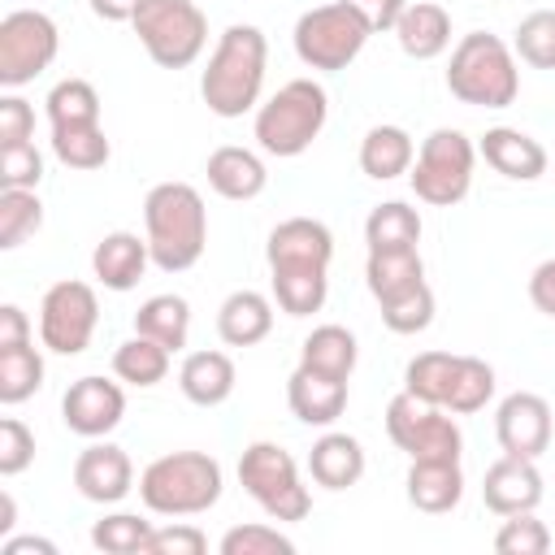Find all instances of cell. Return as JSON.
<instances>
[{
	"label": "cell",
	"mask_w": 555,
	"mask_h": 555,
	"mask_svg": "<svg viewBox=\"0 0 555 555\" xmlns=\"http://www.w3.org/2000/svg\"><path fill=\"white\" fill-rule=\"evenodd\" d=\"M264 260L273 273V299L286 317L321 312L330 295V260H334V234L325 221L317 217L278 221L264 243Z\"/></svg>",
	"instance_id": "1"
},
{
	"label": "cell",
	"mask_w": 555,
	"mask_h": 555,
	"mask_svg": "<svg viewBox=\"0 0 555 555\" xmlns=\"http://www.w3.org/2000/svg\"><path fill=\"white\" fill-rule=\"evenodd\" d=\"M264 65H269V39L260 26L234 22L221 30L204 74H199V95L208 113L217 117H243L260 108V87H264Z\"/></svg>",
	"instance_id": "2"
},
{
	"label": "cell",
	"mask_w": 555,
	"mask_h": 555,
	"mask_svg": "<svg viewBox=\"0 0 555 555\" xmlns=\"http://www.w3.org/2000/svg\"><path fill=\"white\" fill-rule=\"evenodd\" d=\"M143 238L160 273H182L199 264L208 247V208L191 182H156L143 199Z\"/></svg>",
	"instance_id": "3"
},
{
	"label": "cell",
	"mask_w": 555,
	"mask_h": 555,
	"mask_svg": "<svg viewBox=\"0 0 555 555\" xmlns=\"http://www.w3.org/2000/svg\"><path fill=\"white\" fill-rule=\"evenodd\" d=\"M447 91L473 108H507L520 95V69L512 43L490 30H473L451 48Z\"/></svg>",
	"instance_id": "4"
},
{
	"label": "cell",
	"mask_w": 555,
	"mask_h": 555,
	"mask_svg": "<svg viewBox=\"0 0 555 555\" xmlns=\"http://www.w3.org/2000/svg\"><path fill=\"white\" fill-rule=\"evenodd\" d=\"M221 464L208 451H169L139 473V499L156 516H199L221 499Z\"/></svg>",
	"instance_id": "5"
},
{
	"label": "cell",
	"mask_w": 555,
	"mask_h": 555,
	"mask_svg": "<svg viewBox=\"0 0 555 555\" xmlns=\"http://www.w3.org/2000/svg\"><path fill=\"white\" fill-rule=\"evenodd\" d=\"M325 117H330L325 87L312 78H291L256 108V143L278 160L304 156L325 130Z\"/></svg>",
	"instance_id": "6"
},
{
	"label": "cell",
	"mask_w": 555,
	"mask_h": 555,
	"mask_svg": "<svg viewBox=\"0 0 555 555\" xmlns=\"http://www.w3.org/2000/svg\"><path fill=\"white\" fill-rule=\"evenodd\" d=\"M130 26L160 69L195 65L208 43V17L195 0H143Z\"/></svg>",
	"instance_id": "7"
},
{
	"label": "cell",
	"mask_w": 555,
	"mask_h": 555,
	"mask_svg": "<svg viewBox=\"0 0 555 555\" xmlns=\"http://www.w3.org/2000/svg\"><path fill=\"white\" fill-rule=\"evenodd\" d=\"M473 165H477V147L464 130H451V126H438L429 130V139H421V152L408 169V182H412V195L421 204H434V208H451L468 195L473 186Z\"/></svg>",
	"instance_id": "8"
},
{
	"label": "cell",
	"mask_w": 555,
	"mask_h": 555,
	"mask_svg": "<svg viewBox=\"0 0 555 555\" xmlns=\"http://www.w3.org/2000/svg\"><path fill=\"white\" fill-rule=\"evenodd\" d=\"M238 481L260 503L269 520H304L312 512V494L299 481L295 455L278 442H251L238 455Z\"/></svg>",
	"instance_id": "9"
},
{
	"label": "cell",
	"mask_w": 555,
	"mask_h": 555,
	"mask_svg": "<svg viewBox=\"0 0 555 555\" xmlns=\"http://www.w3.org/2000/svg\"><path fill=\"white\" fill-rule=\"evenodd\" d=\"M369 35H373V30H369V26L360 22V13L347 9L343 0L317 4V9H308V13L295 22V56H299L308 69L334 74V69H347V65L364 52Z\"/></svg>",
	"instance_id": "10"
},
{
	"label": "cell",
	"mask_w": 555,
	"mask_h": 555,
	"mask_svg": "<svg viewBox=\"0 0 555 555\" xmlns=\"http://www.w3.org/2000/svg\"><path fill=\"white\" fill-rule=\"evenodd\" d=\"M386 434L408 460H460V451H464L455 412L425 403L408 390H399L386 403Z\"/></svg>",
	"instance_id": "11"
},
{
	"label": "cell",
	"mask_w": 555,
	"mask_h": 555,
	"mask_svg": "<svg viewBox=\"0 0 555 555\" xmlns=\"http://www.w3.org/2000/svg\"><path fill=\"white\" fill-rule=\"evenodd\" d=\"M61 52V30L39 9H13L0 22V87L17 91L35 82Z\"/></svg>",
	"instance_id": "12"
},
{
	"label": "cell",
	"mask_w": 555,
	"mask_h": 555,
	"mask_svg": "<svg viewBox=\"0 0 555 555\" xmlns=\"http://www.w3.org/2000/svg\"><path fill=\"white\" fill-rule=\"evenodd\" d=\"M100 325V299L87 282H52L39 299V338L56 356H82Z\"/></svg>",
	"instance_id": "13"
},
{
	"label": "cell",
	"mask_w": 555,
	"mask_h": 555,
	"mask_svg": "<svg viewBox=\"0 0 555 555\" xmlns=\"http://www.w3.org/2000/svg\"><path fill=\"white\" fill-rule=\"evenodd\" d=\"M126 416V390L108 377H78L61 399V421L78 438H108Z\"/></svg>",
	"instance_id": "14"
},
{
	"label": "cell",
	"mask_w": 555,
	"mask_h": 555,
	"mask_svg": "<svg viewBox=\"0 0 555 555\" xmlns=\"http://www.w3.org/2000/svg\"><path fill=\"white\" fill-rule=\"evenodd\" d=\"M551 434H555L551 403L533 390H512L494 412V438H499L503 455L538 460L551 447Z\"/></svg>",
	"instance_id": "15"
},
{
	"label": "cell",
	"mask_w": 555,
	"mask_h": 555,
	"mask_svg": "<svg viewBox=\"0 0 555 555\" xmlns=\"http://www.w3.org/2000/svg\"><path fill=\"white\" fill-rule=\"evenodd\" d=\"M74 486L87 503H100V507L121 503L134 490V464L117 442L91 438V447L78 451V460H74Z\"/></svg>",
	"instance_id": "16"
},
{
	"label": "cell",
	"mask_w": 555,
	"mask_h": 555,
	"mask_svg": "<svg viewBox=\"0 0 555 555\" xmlns=\"http://www.w3.org/2000/svg\"><path fill=\"white\" fill-rule=\"evenodd\" d=\"M481 499L494 516H516V512H533L542 503V473L533 460L520 455H503L486 468L481 481Z\"/></svg>",
	"instance_id": "17"
},
{
	"label": "cell",
	"mask_w": 555,
	"mask_h": 555,
	"mask_svg": "<svg viewBox=\"0 0 555 555\" xmlns=\"http://www.w3.org/2000/svg\"><path fill=\"white\" fill-rule=\"evenodd\" d=\"M477 156H486V165L512 182H538L546 173V147L516 126H490L477 143Z\"/></svg>",
	"instance_id": "18"
},
{
	"label": "cell",
	"mask_w": 555,
	"mask_h": 555,
	"mask_svg": "<svg viewBox=\"0 0 555 555\" xmlns=\"http://www.w3.org/2000/svg\"><path fill=\"white\" fill-rule=\"evenodd\" d=\"M147 264H152V247H147V238H139L130 230L104 234L91 251V273L100 278L104 291H134L139 278L147 273Z\"/></svg>",
	"instance_id": "19"
},
{
	"label": "cell",
	"mask_w": 555,
	"mask_h": 555,
	"mask_svg": "<svg viewBox=\"0 0 555 555\" xmlns=\"http://www.w3.org/2000/svg\"><path fill=\"white\" fill-rule=\"evenodd\" d=\"M204 173H208V186H212L221 199H234V204L256 199V195L269 186V169H264V160H260L251 147H238V143L217 147V152L208 156Z\"/></svg>",
	"instance_id": "20"
},
{
	"label": "cell",
	"mask_w": 555,
	"mask_h": 555,
	"mask_svg": "<svg viewBox=\"0 0 555 555\" xmlns=\"http://www.w3.org/2000/svg\"><path fill=\"white\" fill-rule=\"evenodd\" d=\"M286 403L304 425H334L347 408V382L343 377H325L312 369H295L286 382Z\"/></svg>",
	"instance_id": "21"
},
{
	"label": "cell",
	"mask_w": 555,
	"mask_h": 555,
	"mask_svg": "<svg viewBox=\"0 0 555 555\" xmlns=\"http://www.w3.org/2000/svg\"><path fill=\"white\" fill-rule=\"evenodd\" d=\"M403 486H408V503L425 516H442L464 499L460 460H412Z\"/></svg>",
	"instance_id": "22"
},
{
	"label": "cell",
	"mask_w": 555,
	"mask_h": 555,
	"mask_svg": "<svg viewBox=\"0 0 555 555\" xmlns=\"http://www.w3.org/2000/svg\"><path fill=\"white\" fill-rule=\"evenodd\" d=\"M273 330V299L260 291H234L217 308V334L225 347H256Z\"/></svg>",
	"instance_id": "23"
},
{
	"label": "cell",
	"mask_w": 555,
	"mask_h": 555,
	"mask_svg": "<svg viewBox=\"0 0 555 555\" xmlns=\"http://www.w3.org/2000/svg\"><path fill=\"white\" fill-rule=\"evenodd\" d=\"M234 360L225 351H191L178 369V390L195 403V408H221L234 395Z\"/></svg>",
	"instance_id": "24"
},
{
	"label": "cell",
	"mask_w": 555,
	"mask_h": 555,
	"mask_svg": "<svg viewBox=\"0 0 555 555\" xmlns=\"http://www.w3.org/2000/svg\"><path fill=\"white\" fill-rule=\"evenodd\" d=\"M364 447L351 434H321L308 451V473L325 490H347L364 477Z\"/></svg>",
	"instance_id": "25"
},
{
	"label": "cell",
	"mask_w": 555,
	"mask_h": 555,
	"mask_svg": "<svg viewBox=\"0 0 555 555\" xmlns=\"http://www.w3.org/2000/svg\"><path fill=\"white\" fill-rule=\"evenodd\" d=\"M395 39L412 61H434L451 48V13L442 4L416 0V4L403 9L399 26H395Z\"/></svg>",
	"instance_id": "26"
},
{
	"label": "cell",
	"mask_w": 555,
	"mask_h": 555,
	"mask_svg": "<svg viewBox=\"0 0 555 555\" xmlns=\"http://www.w3.org/2000/svg\"><path fill=\"white\" fill-rule=\"evenodd\" d=\"M416 160V143L403 126H373L364 139H360V169L373 178V182H390L399 173H408Z\"/></svg>",
	"instance_id": "27"
},
{
	"label": "cell",
	"mask_w": 555,
	"mask_h": 555,
	"mask_svg": "<svg viewBox=\"0 0 555 555\" xmlns=\"http://www.w3.org/2000/svg\"><path fill=\"white\" fill-rule=\"evenodd\" d=\"M364 282H369V295L382 304V299L403 295V291H412L416 282H425V260H421L416 247L369 251V260H364Z\"/></svg>",
	"instance_id": "28"
},
{
	"label": "cell",
	"mask_w": 555,
	"mask_h": 555,
	"mask_svg": "<svg viewBox=\"0 0 555 555\" xmlns=\"http://www.w3.org/2000/svg\"><path fill=\"white\" fill-rule=\"evenodd\" d=\"M360 360V347H356V334L347 325H317L304 347H299V364L312 369V373H325V377H351Z\"/></svg>",
	"instance_id": "29"
},
{
	"label": "cell",
	"mask_w": 555,
	"mask_h": 555,
	"mask_svg": "<svg viewBox=\"0 0 555 555\" xmlns=\"http://www.w3.org/2000/svg\"><path fill=\"white\" fill-rule=\"evenodd\" d=\"M134 334L156 338L169 351H182L191 338V304L182 295H152L134 312Z\"/></svg>",
	"instance_id": "30"
},
{
	"label": "cell",
	"mask_w": 555,
	"mask_h": 555,
	"mask_svg": "<svg viewBox=\"0 0 555 555\" xmlns=\"http://www.w3.org/2000/svg\"><path fill=\"white\" fill-rule=\"evenodd\" d=\"M169 356H173V351H169V347H160L156 338L134 334V338L117 343V351H113V377H117V382H126V386L147 390V386L165 382V373H169Z\"/></svg>",
	"instance_id": "31"
},
{
	"label": "cell",
	"mask_w": 555,
	"mask_h": 555,
	"mask_svg": "<svg viewBox=\"0 0 555 555\" xmlns=\"http://www.w3.org/2000/svg\"><path fill=\"white\" fill-rule=\"evenodd\" d=\"M364 243L369 251H390V247H416L421 243V212L403 199H386L364 217Z\"/></svg>",
	"instance_id": "32"
},
{
	"label": "cell",
	"mask_w": 555,
	"mask_h": 555,
	"mask_svg": "<svg viewBox=\"0 0 555 555\" xmlns=\"http://www.w3.org/2000/svg\"><path fill=\"white\" fill-rule=\"evenodd\" d=\"M52 156L65 169H104L113 156V143L104 134V126H52Z\"/></svg>",
	"instance_id": "33"
},
{
	"label": "cell",
	"mask_w": 555,
	"mask_h": 555,
	"mask_svg": "<svg viewBox=\"0 0 555 555\" xmlns=\"http://www.w3.org/2000/svg\"><path fill=\"white\" fill-rule=\"evenodd\" d=\"M455 364H460V356H451V351H421L403 369V390L425 399V403L447 408V395H451V382H455Z\"/></svg>",
	"instance_id": "34"
},
{
	"label": "cell",
	"mask_w": 555,
	"mask_h": 555,
	"mask_svg": "<svg viewBox=\"0 0 555 555\" xmlns=\"http://www.w3.org/2000/svg\"><path fill=\"white\" fill-rule=\"evenodd\" d=\"M43 386V356L35 343L22 347H0V403H26Z\"/></svg>",
	"instance_id": "35"
},
{
	"label": "cell",
	"mask_w": 555,
	"mask_h": 555,
	"mask_svg": "<svg viewBox=\"0 0 555 555\" xmlns=\"http://www.w3.org/2000/svg\"><path fill=\"white\" fill-rule=\"evenodd\" d=\"M43 104H48L52 126H95L100 121V91L87 78H61Z\"/></svg>",
	"instance_id": "36"
},
{
	"label": "cell",
	"mask_w": 555,
	"mask_h": 555,
	"mask_svg": "<svg viewBox=\"0 0 555 555\" xmlns=\"http://www.w3.org/2000/svg\"><path fill=\"white\" fill-rule=\"evenodd\" d=\"M490 399H494V369L481 356H460L455 382H451V395H447V412L468 416V412H481Z\"/></svg>",
	"instance_id": "37"
},
{
	"label": "cell",
	"mask_w": 555,
	"mask_h": 555,
	"mask_svg": "<svg viewBox=\"0 0 555 555\" xmlns=\"http://www.w3.org/2000/svg\"><path fill=\"white\" fill-rule=\"evenodd\" d=\"M377 308H382V325H386L390 334H421V330L434 325V308H438V304H434L429 282H416L412 291L390 295V299H382Z\"/></svg>",
	"instance_id": "38"
},
{
	"label": "cell",
	"mask_w": 555,
	"mask_h": 555,
	"mask_svg": "<svg viewBox=\"0 0 555 555\" xmlns=\"http://www.w3.org/2000/svg\"><path fill=\"white\" fill-rule=\"evenodd\" d=\"M152 529L156 525L143 520V516H134V512H113V516H104V520L91 525V546L104 551V555H143Z\"/></svg>",
	"instance_id": "39"
},
{
	"label": "cell",
	"mask_w": 555,
	"mask_h": 555,
	"mask_svg": "<svg viewBox=\"0 0 555 555\" xmlns=\"http://www.w3.org/2000/svg\"><path fill=\"white\" fill-rule=\"evenodd\" d=\"M43 225V204L35 191H0V247L13 251Z\"/></svg>",
	"instance_id": "40"
},
{
	"label": "cell",
	"mask_w": 555,
	"mask_h": 555,
	"mask_svg": "<svg viewBox=\"0 0 555 555\" xmlns=\"http://www.w3.org/2000/svg\"><path fill=\"white\" fill-rule=\"evenodd\" d=\"M512 52L533 69H555V9H533L512 35Z\"/></svg>",
	"instance_id": "41"
},
{
	"label": "cell",
	"mask_w": 555,
	"mask_h": 555,
	"mask_svg": "<svg viewBox=\"0 0 555 555\" xmlns=\"http://www.w3.org/2000/svg\"><path fill=\"white\" fill-rule=\"evenodd\" d=\"M494 551L499 555H546L551 551V529L533 512H516V516H507L499 525Z\"/></svg>",
	"instance_id": "42"
},
{
	"label": "cell",
	"mask_w": 555,
	"mask_h": 555,
	"mask_svg": "<svg viewBox=\"0 0 555 555\" xmlns=\"http://www.w3.org/2000/svg\"><path fill=\"white\" fill-rule=\"evenodd\" d=\"M43 182V156L35 139L0 147V191H35Z\"/></svg>",
	"instance_id": "43"
},
{
	"label": "cell",
	"mask_w": 555,
	"mask_h": 555,
	"mask_svg": "<svg viewBox=\"0 0 555 555\" xmlns=\"http://www.w3.org/2000/svg\"><path fill=\"white\" fill-rule=\"evenodd\" d=\"M221 555H295V542L278 525H234L221 538Z\"/></svg>",
	"instance_id": "44"
},
{
	"label": "cell",
	"mask_w": 555,
	"mask_h": 555,
	"mask_svg": "<svg viewBox=\"0 0 555 555\" xmlns=\"http://www.w3.org/2000/svg\"><path fill=\"white\" fill-rule=\"evenodd\" d=\"M35 460V434L26 421L17 416H4L0 421V477H17L26 473Z\"/></svg>",
	"instance_id": "45"
},
{
	"label": "cell",
	"mask_w": 555,
	"mask_h": 555,
	"mask_svg": "<svg viewBox=\"0 0 555 555\" xmlns=\"http://www.w3.org/2000/svg\"><path fill=\"white\" fill-rule=\"evenodd\" d=\"M204 551H208V538L195 525H186V520L152 529L147 546H143V555H204Z\"/></svg>",
	"instance_id": "46"
},
{
	"label": "cell",
	"mask_w": 555,
	"mask_h": 555,
	"mask_svg": "<svg viewBox=\"0 0 555 555\" xmlns=\"http://www.w3.org/2000/svg\"><path fill=\"white\" fill-rule=\"evenodd\" d=\"M35 139V108L22 95H0V147Z\"/></svg>",
	"instance_id": "47"
},
{
	"label": "cell",
	"mask_w": 555,
	"mask_h": 555,
	"mask_svg": "<svg viewBox=\"0 0 555 555\" xmlns=\"http://www.w3.org/2000/svg\"><path fill=\"white\" fill-rule=\"evenodd\" d=\"M347 9H356L360 13V22L373 30V35H382V30H395L399 26V17H403V9H408V0H343Z\"/></svg>",
	"instance_id": "48"
},
{
	"label": "cell",
	"mask_w": 555,
	"mask_h": 555,
	"mask_svg": "<svg viewBox=\"0 0 555 555\" xmlns=\"http://www.w3.org/2000/svg\"><path fill=\"white\" fill-rule=\"evenodd\" d=\"M529 299H533L538 312H546V317L555 321V260H542V264L533 269V278H529Z\"/></svg>",
	"instance_id": "49"
},
{
	"label": "cell",
	"mask_w": 555,
	"mask_h": 555,
	"mask_svg": "<svg viewBox=\"0 0 555 555\" xmlns=\"http://www.w3.org/2000/svg\"><path fill=\"white\" fill-rule=\"evenodd\" d=\"M30 343V321L17 304H4L0 308V347H22Z\"/></svg>",
	"instance_id": "50"
},
{
	"label": "cell",
	"mask_w": 555,
	"mask_h": 555,
	"mask_svg": "<svg viewBox=\"0 0 555 555\" xmlns=\"http://www.w3.org/2000/svg\"><path fill=\"white\" fill-rule=\"evenodd\" d=\"M87 4H91V13L104 17V22H134V13H139L143 0H87Z\"/></svg>",
	"instance_id": "51"
},
{
	"label": "cell",
	"mask_w": 555,
	"mask_h": 555,
	"mask_svg": "<svg viewBox=\"0 0 555 555\" xmlns=\"http://www.w3.org/2000/svg\"><path fill=\"white\" fill-rule=\"evenodd\" d=\"M56 555V542L48 538H0V555Z\"/></svg>",
	"instance_id": "52"
},
{
	"label": "cell",
	"mask_w": 555,
	"mask_h": 555,
	"mask_svg": "<svg viewBox=\"0 0 555 555\" xmlns=\"http://www.w3.org/2000/svg\"><path fill=\"white\" fill-rule=\"evenodd\" d=\"M13 525H17V503H13L9 490H0V538H9Z\"/></svg>",
	"instance_id": "53"
}]
</instances>
